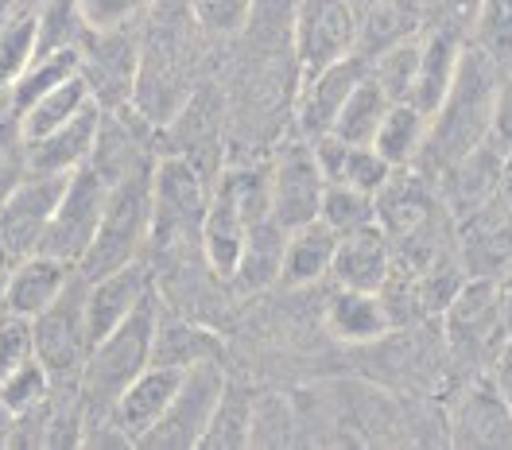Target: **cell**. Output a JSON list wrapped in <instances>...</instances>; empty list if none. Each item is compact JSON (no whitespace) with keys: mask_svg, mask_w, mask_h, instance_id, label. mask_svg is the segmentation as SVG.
<instances>
[{"mask_svg":"<svg viewBox=\"0 0 512 450\" xmlns=\"http://www.w3.org/2000/svg\"><path fill=\"white\" fill-rule=\"evenodd\" d=\"M140 35V74L132 109L163 129L187 97L206 82V55L210 39L198 28L191 0H152L144 20L136 24Z\"/></svg>","mask_w":512,"mask_h":450,"instance_id":"6da1fadb","label":"cell"},{"mask_svg":"<svg viewBox=\"0 0 512 450\" xmlns=\"http://www.w3.org/2000/svg\"><path fill=\"white\" fill-rule=\"evenodd\" d=\"M156 319H160V291L148 295L121 326H113L105 338H97L90 346L78 377V400H82L86 423L109 416L117 396L152 365Z\"/></svg>","mask_w":512,"mask_h":450,"instance_id":"3957f363","label":"cell"},{"mask_svg":"<svg viewBox=\"0 0 512 450\" xmlns=\"http://www.w3.org/2000/svg\"><path fill=\"white\" fill-rule=\"evenodd\" d=\"M392 171L396 167L384 160L373 144H350L346 163H342V175L334 183H350V187H357V191L365 194H381V187L392 179Z\"/></svg>","mask_w":512,"mask_h":450,"instance_id":"60d3db41","label":"cell"},{"mask_svg":"<svg viewBox=\"0 0 512 450\" xmlns=\"http://www.w3.org/2000/svg\"><path fill=\"white\" fill-rule=\"evenodd\" d=\"M284 241H288V229L276 225V218L253 225L249 237H245L241 264H237V272H233V288L253 295V291H264V288H272V284H280Z\"/></svg>","mask_w":512,"mask_h":450,"instance_id":"83f0119b","label":"cell"},{"mask_svg":"<svg viewBox=\"0 0 512 450\" xmlns=\"http://www.w3.org/2000/svg\"><path fill=\"white\" fill-rule=\"evenodd\" d=\"M35 357V334H32V319L24 315H12L0 307V381L8 373H16L24 361Z\"/></svg>","mask_w":512,"mask_h":450,"instance_id":"b9f144b4","label":"cell"},{"mask_svg":"<svg viewBox=\"0 0 512 450\" xmlns=\"http://www.w3.org/2000/svg\"><path fill=\"white\" fill-rule=\"evenodd\" d=\"M97 125H101V109L86 105L78 117H70L55 132H47L39 140H28L24 144L28 171H39V175H70V171L86 167L90 156H94Z\"/></svg>","mask_w":512,"mask_h":450,"instance_id":"603a6c76","label":"cell"},{"mask_svg":"<svg viewBox=\"0 0 512 450\" xmlns=\"http://www.w3.org/2000/svg\"><path fill=\"white\" fill-rule=\"evenodd\" d=\"M443 334H447L450 354L462 369L489 373L493 357L501 354V346L509 342V326L501 315L493 276L462 280V288L454 291L450 303L443 307Z\"/></svg>","mask_w":512,"mask_h":450,"instance_id":"52a82bcc","label":"cell"},{"mask_svg":"<svg viewBox=\"0 0 512 450\" xmlns=\"http://www.w3.org/2000/svg\"><path fill=\"white\" fill-rule=\"evenodd\" d=\"M373 4H377V0H350V8L357 12V20H361V12H369Z\"/></svg>","mask_w":512,"mask_h":450,"instance_id":"681fc988","label":"cell"},{"mask_svg":"<svg viewBox=\"0 0 512 450\" xmlns=\"http://www.w3.org/2000/svg\"><path fill=\"white\" fill-rule=\"evenodd\" d=\"M35 357L47 365L55 388H78L82 365L90 354V326H86V280L74 272L66 291L32 319Z\"/></svg>","mask_w":512,"mask_h":450,"instance_id":"ba28073f","label":"cell"},{"mask_svg":"<svg viewBox=\"0 0 512 450\" xmlns=\"http://www.w3.org/2000/svg\"><path fill=\"white\" fill-rule=\"evenodd\" d=\"M489 377H493V385L501 388V396L512 404V338L501 346V354L493 357V365H489Z\"/></svg>","mask_w":512,"mask_h":450,"instance_id":"bcb514c9","label":"cell"},{"mask_svg":"<svg viewBox=\"0 0 512 450\" xmlns=\"http://www.w3.org/2000/svg\"><path fill=\"white\" fill-rule=\"evenodd\" d=\"M253 4L256 0H191V12L210 43H229L245 32Z\"/></svg>","mask_w":512,"mask_h":450,"instance_id":"ab89813d","label":"cell"},{"mask_svg":"<svg viewBox=\"0 0 512 450\" xmlns=\"http://www.w3.org/2000/svg\"><path fill=\"white\" fill-rule=\"evenodd\" d=\"M160 152L194 163L210 183L229 163V97L225 86L206 78L187 105L160 129Z\"/></svg>","mask_w":512,"mask_h":450,"instance_id":"8992f818","label":"cell"},{"mask_svg":"<svg viewBox=\"0 0 512 450\" xmlns=\"http://www.w3.org/2000/svg\"><path fill=\"white\" fill-rule=\"evenodd\" d=\"M501 74L505 70L466 39L454 86L443 97V105L431 113L427 144H423V156L416 163L419 171L443 175V171H450L454 163L466 160L470 152H478L481 144L489 140V121H493Z\"/></svg>","mask_w":512,"mask_h":450,"instance_id":"7a4b0ae2","label":"cell"},{"mask_svg":"<svg viewBox=\"0 0 512 450\" xmlns=\"http://www.w3.org/2000/svg\"><path fill=\"white\" fill-rule=\"evenodd\" d=\"M70 280H74V264L51 257V253L12 260L4 272V284H0V307L12 315L35 319L39 311H47L63 295Z\"/></svg>","mask_w":512,"mask_h":450,"instance_id":"d6986e66","label":"cell"},{"mask_svg":"<svg viewBox=\"0 0 512 450\" xmlns=\"http://www.w3.org/2000/svg\"><path fill=\"white\" fill-rule=\"evenodd\" d=\"M253 408L256 388L241 377H225V388L218 396V408L202 431L198 450H245L253 435Z\"/></svg>","mask_w":512,"mask_h":450,"instance_id":"4316f807","label":"cell"},{"mask_svg":"<svg viewBox=\"0 0 512 450\" xmlns=\"http://www.w3.org/2000/svg\"><path fill=\"white\" fill-rule=\"evenodd\" d=\"M183 373L187 369H171V365H148L132 385L117 396L113 412L109 416L117 419V427L125 431V439L132 447H140V439L160 423V416L171 408L175 392L183 385Z\"/></svg>","mask_w":512,"mask_h":450,"instance_id":"ffe728a7","label":"cell"},{"mask_svg":"<svg viewBox=\"0 0 512 450\" xmlns=\"http://www.w3.org/2000/svg\"><path fill=\"white\" fill-rule=\"evenodd\" d=\"M334 249H338V233L315 222L288 229V241H284V264H280V284L303 291L311 284H319L330 276V264H334Z\"/></svg>","mask_w":512,"mask_h":450,"instance_id":"484cf974","label":"cell"},{"mask_svg":"<svg viewBox=\"0 0 512 450\" xmlns=\"http://www.w3.org/2000/svg\"><path fill=\"white\" fill-rule=\"evenodd\" d=\"M357 39H361V20L350 0H295L291 47L303 74H315L322 66L353 55Z\"/></svg>","mask_w":512,"mask_h":450,"instance_id":"7c38bea8","label":"cell"},{"mask_svg":"<svg viewBox=\"0 0 512 450\" xmlns=\"http://www.w3.org/2000/svg\"><path fill=\"white\" fill-rule=\"evenodd\" d=\"M388 105H392V97L384 94L381 82H377L373 70H369V78H365V82L346 97V105L338 109L330 132H334L338 140H346V144H373V136L381 129Z\"/></svg>","mask_w":512,"mask_h":450,"instance_id":"4dcf8cb0","label":"cell"},{"mask_svg":"<svg viewBox=\"0 0 512 450\" xmlns=\"http://www.w3.org/2000/svg\"><path fill=\"white\" fill-rule=\"evenodd\" d=\"M419 51H423V35H408V39H400V43H392V47L373 55V78L381 82V90L392 101H408V94H412Z\"/></svg>","mask_w":512,"mask_h":450,"instance_id":"74e56055","label":"cell"},{"mask_svg":"<svg viewBox=\"0 0 512 450\" xmlns=\"http://www.w3.org/2000/svg\"><path fill=\"white\" fill-rule=\"evenodd\" d=\"M152 361L156 365H171V369H194L202 361H225V342L218 338V330L187 319L179 311L175 315H163V303H160Z\"/></svg>","mask_w":512,"mask_h":450,"instance_id":"d4e9b609","label":"cell"},{"mask_svg":"<svg viewBox=\"0 0 512 450\" xmlns=\"http://www.w3.org/2000/svg\"><path fill=\"white\" fill-rule=\"evenodd\" d=\"M392 241L381 225L357 229L338 237L334 249V264H330V280L334 288H353V291H384L392 280Z\"/></svg>","mask_w":512,"mask_h":450,"instance_id":"7402d4cb","label":"cell"},{"mask_svg":"<svg viewBox=\"0 0 512 450\" xmlns=\"http://www.w3.org/2000/svg\"><path fill=\"white\" fill-rule=\"evenodd\" d=\"M78 74L94 97L97 109L113 113L128 109L136 94V74H140V35L136 28H90L78 47Z\"/></svg>","mask_w":512,"mask_h":450,"instance_id":"30bf717a","label":"cell"},{"mask_svg":"<svg viewBox=\"0 0 512 450\" xmlns=\"http://www.w3.org/2000/svg\"><path fill=\"white\" fill-rule=\"evenodd\" d=\"M12 431H16V412L0 400V450L12 447Z\"/></svg>","mask_w":512,"mask_h":450,"instance_id":"c3c4849f","label":"cell"},{"mask_svg":"<svg viewBox=\"0 0 512 450\" xmlns=\"http://www.w3.org/2000/svg\"><path fill=\"white\" fill-rule=\"evenodd\" d=\"M501 160H512V70L501 74L497 86V105H493V121H489V140H485Z\"/></svg>","mask_w":512,"mask_h":450,"instance_id":"f6af8a7d","label":"cell"},{"mask_svg":"<svg viewBox=\"0 0 512 450\" xmlns=\"http://www.w3.org/2000/svg\"><path fill=\"white\" fill-rule=\"evenodd\" d=\"M373 70V59L353 51L338 63L322 66L315 74H303L299 78V94H295V109H291V121H295V132L315 140L322 132H330L338 109L346 105V97L369 78Z\"/></svg>","mask_w":512,"mask_h":450,"instance_id":"2e32d148","label":"cell"},{"mask_svg":"<svg viewBox=\"0 0 512 450\" xmlns=\"http://www.w3.org/2000/svg\"><path fill=\"white\" fill-rule=\"evenodd\" d=\"M63 187L66 175L28 171L12 191L0 198V253L4 257L20 260L43 249Z\"/></svg>","mask_w":512,"mask_h":450,"instance_id":"5bb4252c","label":"cell"},{"mask_svg":"<svg viewBox=\"0 0 512 450\" xmlns=\"http://www.w3.org/2000/svg\"><path fill=\"white\" fill-rule=\"evenodd\" d=\"M78 8L90 28L105 32V28H136L152 8V0H78Z\"/></svg>","mask_w":512,"mask_h":450,"instance_id":"ee69618b","label":"cell"},{"mask_svg":"<svg viewBox=\"0 0 512 450\" xmlns=\"http://www.w3.org/2000/svg\"><path fill=\"white\" fill-rule=\"evenodd\" d=\"M245 237H249V222L241 214V202H237L233 187L225 183V175H218L206 218H202V233H198V253L218 284H233V272L245 253Z\"/></svg>","mask_w":512,"mask_h":450,"instance_id":"ac0fdd59","label":"cell"},{"mask_svg":"<svg viewBox=\"0 0 512 450\" xmlns=\"http://www.w3.org/2000/svg\"><path fill=\"white\" fill-rule=\"evenodd\" d=\"M35 55V12H12L0 20V101L8 105V94L16 78L28 70Z\"/></svg>","mask_w":512,"mask_h":450,"instance_id":"d590c367","label":"cell"},{"mask_svg":"<svg viewBox=\"0 0 512 450\" xmlns=\"http://www.w3.org/2000/svg\"><path fill=\"white\" fill-rule=\"evenodd\" d=\"M74 74H78V47H70V51H51V55H32L28 70L16 78V86H12V94H8V109H12V113L24 109L28 101H35L39 94H47L51 86H59V82L74 78Z\"/></svg>","mask_w":512,"mask_h":450,"instance_id":"8d00e7d4","label":"cell"},{"mask_svg":"<svg viewBox=\"0 0 512 450\" xmlns=\"http://www.w3.org/2000/svg\"><path fill=\"white\" fill-rule=\"evenodd\" d=\"M427 125H431V117L416 109L412 101H392L381 129L373 136V148L392 167H416L423 156V144H427Z\"/></svg>","mask_w":512,"mask_h":450,"instance_id":"f546056e","label":"cell"},{"mask_svg":"<svg viewBox=\"0 0 512 450\" xmlns=\"http://www.w3.org/2000/svg\"><path fill=\"white\" fill-rule=\"evenodd\" d=\"M299 408L291 404L284 392H256V408H253V435H249V447H268L280 450L299 443Z\"/></svg>","mask_w":512,"mask_h":450,"instance_id":"e575fe53","label":"cell"},{"mask_svg":"<svg viewBox=\"0 0 512 450\" xmlns=\"http://www.w3.org/2000/svg\"><path fill=\"white\" fill-rule=\"evenodd\" d=\"M148 237H152V171L128 175L109 187V202L94 233V245L86 249L74 272L82 280H97L132 260H144Z\"/></svg>","mask_w":512,"mask_h":450,"instance_id":"5b68a950","label":"cell"},{"mask_svg":"<svg viewBox=\"0 0 512 450\" xmlns=\"http://www.w3.org/2000/svg\"><path fill=\"white\" fill-rule=\"evenodd\" d=\"M326 191V175H322L315 148L307 136L291 132L280 136L268 152V194H272V218L284 229L315 222Z\"/></svg>","mask_w":512,"mask_h":450,"instance_id":"9c48e42d","label":"cell"},{"mask_svg":"<svg viewBox=\"0 0 512 450\" xmlns=\"http://www.w3.org/2000/svg\"><path fill=\"white\" fill-rule=\"evenodd\" d=\"M319 222L338 237L377 225V194H365L350 183H326L319 206Z\"/></svg>","mask_w":512,"mask_h":450,"instance_id":"d6a6232c","label":"cell"},{"mask_svg":"<svg viewBox=\"0 0 512 450\" xmlns=\"http://www.w3.org/2000/svg\"><path fill=\"white\" fill-rule=\"evenodd\" d=\"M86 32H90V24H86L78 0H43L35 8V55L82 47Z\"/></svg>","mask_w":512,"mask_h":450,"instance_id":"1f68e13d","label":"cell"},{"mask_svg":"<svg viewBox=\"0 0 512 450\" xmlns=\"http://www.w3.org/2000/svg\"><path fill=\"white\" fill-rule=\"evenodd\" d=\"M225 361H202L183 373V385L175 392L171 408L160 416V423L140 439L144 450H198L202 431L218 408V396L225 388Z\"/></svg>","mask_w":512,"mask_h":450,"instance_id":"8fae6325","label":"cell"},{"mask_svg":"<svg viewBox=\"0 0 512 450\" xmlns=\"http://www.w3.org/2000/svg\"><path fill=\"white\" fill-rule=\"evenodd\" d=\"M51 396H55V381H51V373H47V365H43L39 357L24 361L16 373H8V377L0 381V400H4L16 416H24V412H32V408H43Z\"/></svg>","mask_w":512,"mask_h":450,"instance_id":"f35d334b","label":"cell"},{"mask_svg":"<svg viewBox=\"0 0 512 450\" xmlns=\"http://www.w3.org/2000/svg\"><path fill=\"white\" fill-rule=\"evenodd\" d=\"M322 326L334 342L346 346H377L392 334V311L384 303L381 291H353V288H334L322 311Z\"/></svg>","mask_w":512,"mask_h":450,"instance_id":"44dd1931","label":"cell"},{"mask_svg":"<svg viewBox=\"0 0 512 450\" xmlns=\"http://www.w3.org/2000/svg\"><path fill=\"white\" fill-rule=\"evenodd\" d=\"M105 202H109V183L97 175L90 163L70 171L63 194H59V206H55V218H51V229H47V241H43L39 253H51V257L78 268V260L86 257V249L94 245Z\"/></svg>","mask_w":512,"mask_h":450,"instance_id":"4fadbf2b","label":"cell"},{"mask_svg":"<svg viewBox=\"0 0 512 450\" xmlns=\"http://www.w3.org/2000/svg\"><path fill=\"white\" fill-rule=\"evenodd\" d=\"M156 295V268L144 260H132L117 272H105L97 280H86V326H90V342L105 338L113 326L121 322L148 299Z\"/></svg>","mask_w":512,"mask_h":450,"instance_id":"e0dca14e","label":"cell"},{"mask_svg":"<svg viewBox=\"0 0 512 450\" xmlns=\"http://www.w3.org/2000/svg\"><path fill=\"white\" fill-rule=\"evenodd\" d=\"M466 39L501 70H512V0H478Z\"/></svg>","mask_w":512,"mask_h":450,"instance_id":"836d02e7","label":"cell"},{"mask_svg":"<svg viewBox=\"0 0 512 450\" xmlns=\"http://www.w3.org/2000/svg\"><path fill=\"white\" fill-rule=\"evenodd\" d=\"M86 105H94V97L86 90L82 74H74V78H66L59 86H51L47 94H39L35 101H28L24 109H16V125H20L24 144L47 136V132H55L59 125H66L70 117H78Z\"/></svg>","mask_w":512,"mask_h":450,"instance_id":"f1b7e54d","label":"cell"},{"mask_svg":"<svg viewBox=\"0 0 512 450\" xmlns=\"http://www.w3.org/2000/svg\"><path fill=\"white\" fill-rule=\"evenodd\" d=\"M210 191L214 183L194 163L160 152V160L152 167V237H148L152 257L175 260L198 249Z\"/></svg>","mask_w":512,"mask_h":450,"instance_id":"277c9868","label":"cell"},{"mask_svg":"<svg viewBox=\"0 0 512 450\" xmlns=\"http://www.w3.org/2000/svg\"><path fill=\"white\" fill-rule=\"evenodd\" d=\"M443 427L454 447H512V404L489 373H478L454 392Z\"/></svg>","mask_w":512,"mask_h":450,"instance_id":"9a60e30c","label":"cell"},{"mask_svg":"<svg viewBox=\"0 0 512 450\" xmlns=\"http://www.w3.org/2000/svg\"><path fill=\"white\" fill-rule=\"evenodd\" d=\"M497 299H501V315H505V326H509V338H512V260L501 268V276H497Z\"/></svg>","mask_w":512,"mask_h":450,"instance_id":"7dc6e473","label":"cell"},{"mask_svg":"<svg viewBox=\"0 0 512 450\" xmlns=\"http://www.w3.org/2000/svg\"><path fill=\"white\" fill-rule=\"evenodd\" d=\"M462 51H466V32L458 28H427L423 32V51H419V70L416 82H412V94L408 101L423 109L427 117L443 105V97L454 86V74L462 63Z\"/></svg>","mask_w":512,"mask_h":450,"instance_id":"cb8c5ba5","label":"cell"},{"mask_svg":"<svg viewBox=\"0 0 512 450\" xmlns=\"http://www.w3.org/2000/svg\"><path fill=\"white\" fill-rule=\"evenodd\" d=\"M28 175V156H24V136L16 125V113L4 105L0 109V198L12 191Z\"/></svg>","mask_w":512,"mask_h":450,"instance_id":"7bdbcfd3","label":"cell"}]
</instances>
